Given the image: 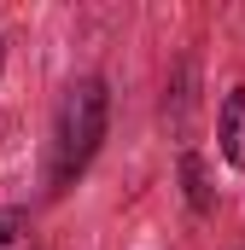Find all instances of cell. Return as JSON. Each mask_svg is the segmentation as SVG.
<instances>
[{"label":"cell","instance_id":"6da1fadb","mask_svg":"<svg viewBox=\"0 0 245 250\" xmlns=\"http://www.w3.org/2000/svg\"><path fill=\"white\" fill-rule=\"evenodd\" d=\"M105 123H111V87L99 76H76L53 111V140H47V187L53 192H70L88 175V163L105 140Z\"/></svg>","mask_w":245,"mask_h":250},{"label":"cell","instance_id":"5b68a950","mask_svg":"<svg viewBox=\"0 0 245 250\" xmlns=\"http://www.w3.org/2000/svg\"><path fill=\"white\" fill-rule=\"evenodd\" d=\"M0 70H6V35H0Z\"/></svg>","mask_w":245,"mask_h":250},{"label":"cell","instance_id":"7a4b0ae2","mask_svg":"<svg viewBox=\"0 0 245 250\" xmlns=\"http://www.w3.org/2000/svg\"><path fill=\"white\" fill-rule=\"evenodd\" d=\"M216 134H222V157L245 175V87H234V93L222 99V123H216Z\"/></svg>","mask_w":245,"mask_h":250},{"label":"cell","instance_id":"3957f363","mask_svg":"<svg viewBox=\"0 0 245 250\" xmlns=\"http://www.w3.org/2000/svg\"><path fill=\"white\" fill-rule=\"evenodd\" d=\"M0 250H41L29 209H0Z\"/></svg>","mask_w":245,"mask_h":250},{"label":"cell","instance_id":"277c9868","mask_svg":"<svg viewBox=\"0 0 245 250\" xmlns=\"http://www.w3.org/2000/svg\"><path fill=\"white\" fill-rule=\"evenodd\" d=\"M181 175H187V198H193V209L204 215V209H210V187H204V169H198V157H193V151L181 157Z\"/></svg>","mask_w":245,"mask_h":250}]
</instances>
